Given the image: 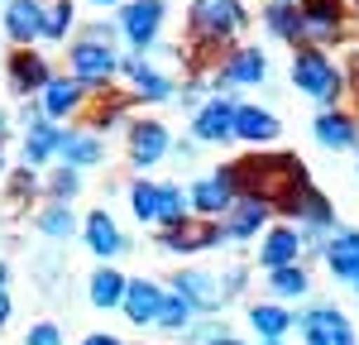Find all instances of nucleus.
<instances>
[{"mask_svg": "<svg viewBox=\"0 0 359 345\" xmlns=\"http://www.w3.org/2000/svg\"><path fill=\"white\" fill-rule=\"evenodd\" d=\"M269 77V58L259 53V48H240V53H230L221 62V72H216V82L221 86H259Z\"/></svg>", "mask_w": 359, "mask_h": 345, "instance_id": "9b49d317", "label": "nucleus"}, {"mask_svg": "<svg viewBox=\"0 0 359 345\" xmlns=\"http://www.w3.org/2000/svg\"><path fill=\"white\" fill-rule=\"evenodd\" d=\"M273 5H302V0H273Z\"/></svg>", "mask_w": 359, "mask_h": 345, "instance_id": "79ce46f5", "label": "nucleus"}, {"mask_svg": "<svg viewBox=\"0 0 359 345\" xmlns=\"http://www.w3.org/2000/svg\"><path fill=\"white\" fill-rule=\"evenodd\" d=\"M48 154H57V130L53 125H34L25 135V158L29 163H43Z\"/></svg>", "mask_w": 359, "mask_h": 345, "instance_id": "2f4dec72", "label": "nucleus"}, {"mask_svg": "<svg viewBox=\"0 0 359 345\" xmlns=\"http://www.w3.org/2000/svg\"><path fill=\"white\" fill-rule=\"evenodd\" d=\"M264 221H269V206L254 197H235V206L221 216V230L225 240H249L254 230H264Z\"/></svg>", "mask_w": 359, "mask_h": 345, "instance_id": "f3484780", "label": "nucleus"}, {"mask_svg": "<svg viewBox=\"0 0 359 345\" xmlns=\"http://www.w3.org/2000/svg\"><path fill=\"white\" fill-rule=\"evenodd\" d=\"M10 82L20 86V91H34V86L48 82V62L39 53H20L15 62H10Z\"/></svg>", "mask_w": 359, "mask_h": 345, "instance_id": "a878e982", "label": "nucleus"}, {"mask_svg": "<svg viewBox=\"0 0 359 345\" xmlns=\"http://www.w3.org/2000/svg\"><path fill=\"white\" fill-rule=\"evenodd\" d=\"M168 154V130L158 120H139L135 130H130V158H135L139 168H149V163H158Z\"/></svg>", "mask_w": 359, "mask_h": 345, "instance_id": "a211bd4d", "label": "nucleus"}, {"mask_svg": "<svg viewBox=\"0 0 359 345\" xmlns=\"http://www.w3.org/2000/svg\"><path fill=\"white\" fill-rule=\"evenodd\" d=\"M96 5H115V0H96Z\"/></svg>", "mask_w": 359, "mask_h": 345, "instance_id": "c03bdc74", "label": "nucleus"}, {"mask_svg": "<svg viewBox=\"0 0 359 345\" xmlns=\"http://www.w3.org/2000/svg\"><path fill=\"white\" fill-rule=\"evenodd\" d=\"M269 29L287 43H302V5H269Z\"/></svg>", "mask_w": 359, "mask_h": 345, "instance_id": "cd10ccee", "label": "nucleus"}, {"mask_svg": "<svg viewBox=\"0 0 359 345\" xmlns=\"http://www.w3.org/2000/svg\"><path fill=\"white\" fill-rule=\"evenodd\" d=\"M249 326H254L264 341H283L297 321H292V312H287V307H278V302H259V307L249 312Z\"/></svg>", "mask_w": 359, "mask_h": 345, "instance_id": "b1692460", "label": "nucleus"}, {"mask_svg": "<svg viewBox=\"0 0 359 345\" xmlns=\"http://www.w3.org/2000/svg\"><path fill=\"white\" fill-rule=\"evenodd\" d=\"M355 15H359V0H355Z\"/></svg>", "mask_w": 359, "mask_h": 345, "instance_id": "49530a36", "label": "nucleus"}, {"mask_svg": "<svg viewBox=\"0 0 359 345\" xmlns=\"http://www.w3.org/2000/svg\"><path fill=\"white\" fill-rule=\"evenodd\" d=\"M82 106V82L77 77H48L43 82V111L48 115H72Z\"/></svg>", "mask_w": 359, "mask_h": 345, "instance_id": "5701e85b", "label": "nucleus"}, {"mask_svg": "<svg viewBox=\"0 0 359 345\" xmlns=\"http://www.w3.org/2000/svg\"><path fill=\"white\" fill-rule=\"evenodd\" d=\"M120 297H125V278H120L115 269H101V273L91 278V302L106 312V307H120Z\"/></svg>", "mask_w": 359, "mask_h": 345, "instance_id": "c756f323", "label": "nucleus"}, {"mask_svg": "<svg viewBox=\"0 0 359 345\" xmlns=\"http://www.w3.org/2000/svg\"><path fill=\"white\" fill-rule=\"evenodd\" d=\"M206 345H245V341H235V336H216V341H206Z\"/></svg>", "mask_w": 359, "mask_h": 345, "instance_id": "a19ab883", "label": "nucleus"}, {"mask_svg": "<svg viewBox=\"0 0 359 345\" xmlns=\"http://www.w3.org/2000/svg\"><path fill=\"white\" fill-rule=\"evenodd\" d=\"M158 302H163V288L149 283V278L125 283V297H120V307H125V316H130L135 326H154V321H158Z\"/></svg>", "mask_w": 359, "mask_h": 345, "instance_id": "4468645a", "label": "nucleus"}, {"mask_svg": "<svg viewBox=\"0 0 359 345\" xmlns=\"http://www.w3.org/2000/svg\"><path fill=\"white\" fill-rule=\"evenodd\" d=\"M225 240L221 221H211V216H182L177 226H163L158 235V245L172 250V255H196V250H216Z\"/></svg>", "mask_w": 359, "mask_h": 345, "instance_id": "20e7f679", "label": "nucleus"}, {"mask_svg": "<svg viewBox=\"0 0 359 345\" xmlns=\"http://www.w3.org/2000/svg\"><path fill=\"white\" fill-rule=\"evenodd\" d=\"M230 177H235V192L264 201V206H283L297 187L306 182V168L297 154H254L245 163H230Z\"/></svg>", "mask_w": 359, "mask_h": 345, "instance_id": "f257e3e1", "label": "nucleus"}, {"mask_svg": "<svg viewBox=\"0 0 359 345\" xmlns=\"http://www.w3.org/2000/svg\"><path fill=\"white\" fill-rule=\"evenodd\" d=\"M340 39V0H302V43Z\"/></svg>", "mask_w": 359, "mask_h": 345, "instance_id": "1a4fd4ad", "label": "nucleus"}, {"mask_svg": "<svg viewBox=\"0 0 359 345\" xmlns=\"http://www.w3.org/2000/svg\"><path fill=\"white\" fill-rule=\"evenodd\" d=\"M187 206L192 201H187V192L177 182H158V226H177L182 216H192Z\"/></svg>", "mask_w": 359, "mask_h": 345, "instance_id": "bb28decb", "label": "nucleus"}, {"mask_svg": "<svg viewBox=\"0 0 359 345\" xmlns=\"http://www.w3.org/2000/svg\"><path fill=\"white\" fill-rule=\"evenodd\" d=\"M187 321H192V302H187L182 292H163V302H158V326H163V331H187Z\"/></svg>", "mask_w": 359, "mask_h": 345, "instance_id": "7c9ffc66", "label": "nucleus"}, {"mask_svg": "<svg viewBox=\"0 0 359 345\" xmlns=\"http://www.w3.org/2000/svg\"><path fill=\"white\" fill-rule=\"evenodd\" d=\"M292 86H302L306 96L321 101V106H335L340 91H345V72L321 48H302V53L292 58Z\"/></svg>", "mask_w": 359, "mask_h": 345, "instance_id": "f03ea898", "label": "nucleus"}, {"mask_svg": "<svg viewBox=\"0 0 359 345\" xmlns=\"http://www.w3.org/2000/svg\"><path fill=\"white\" fill-rule=\"evenodd\" d=\"M264 345H283V341H264Z\"/></svg>", "mask_w": 359, "mask_h": 345, "instance_id": "a18cd8bd", "label": "nucleus"}, {"mask_svg": "<svg viewBox=\"0 0 359 345\" xmlns=\"http://www.w3.org/2000/svg\"><path fill=\"white\" fill-rule=\"evenodd\" d=\"M130 206L139 221H158V182H135L130 187Z\"/></svg>", "mask_w": 359, "mask_h": 345, "instance_id": "473e14b6", "label": "nucleus"}, {"mask_svg": "<svg viewBox=\"0 0 359 345\" xmlns=\"http://www.w3.org/2000/svg\"><path fill=\"white\" fill-rule=\"evenodd\" d=\"M86 245L101 259H111V255L125 250V235H120V226L111 221V211H91V216H86Z\"/></svg>", "mask_w": 359, "mask_h": 345, "instance_id": "4be33fe9", "label": "nucleus"}, {"mask_svg": "<svg viewBox=\"0 0 359 345\" xmlns=\"http://www.w3.org/2000/svg\"><path fill=\"white\" fill-rule=\"evenodd\" d=\"M269 288H273L278 297H302L311 283H306L302 264H283V269H269Z\"/></svg>", "mask_w": 359, "mask_h": 345, "instance_id": "c85d7f7f", "label": "nucleus"}, {"mask_svg": "<svg viewBox=\"0 0 359 345\" xmlns=\"http://www.w3.org/2000/svg\"><path fill=\"white\" fill-rule=\"evenodd\" d=\"M345 82L355 86V96H359V53H355V58H350V72H345Z\"/></svg>", "mask_w": 359, "mask_h": 345, "instance_id": "4c0bfd02", "label": "nucleus"}, {"mask_svg": "<svg viewBox=\"0 0 359 345\" xmlns=\"http://www.w3.org/2000/svg\"><path fill=\"white\" fill-rule=\"evenodd\" d=\"M235 197H240V192H235V177H230V168L211 172V177H201L192 192H187V201L196 206V216H211V221H216V216H225V211L235 206Z\"/></svg>", "mask_w": 359, "mask_h": 345, "instance_id": "0eeeda50", "label": "nucleus"}, {"mask_svg": "<svg viewBox=\"0 0 359 345\" xmlns=\"http://www.w3.org/2000/svg\"><path fill=\"white\" fill-rule=\"evenodd\" d=\"M72 226H77V221H72V211H67V206H48V211H39V230H43V235H62V240H67V235H72Z\"/></svg>", "mask_w": 359, "mask_h": 345, "instance_id": "72a5a7b5", "label": "nucleus"}, {"mask_svg": "<svg viewBox=\"0 0 359 345\" xmlns=\"http://www.w3.org/2000/svg\"><path fill=\"white\" fill-rule=\"evenodd\" d=\"M57 154L67 168H86V163H101V140L91 130H62L57 135Z\"/></svg>", "mask_w": 359, "mask_h": 345, "instance_id": "6ab92c4d", "label": "nucleus"}, {"mask_svg": "<svg viewBox=\"0 0 359 345\" xmlns=\"http://www.w3.org/2000/svg\"><path fill=\"white\" fill-rule=\"evenodd\" d=\"M158 25H163V0H130L120 10V29L135 48H149L158 39Z\"/></svg>", "mask_w": 359, "mask_h": 345, "instance_id": "6e6552de", "label": "nucleus"}, {"mask_svg": "<svg viewBox=\"0 0 359 345\" xmlns=\"http://www.w3.org/2000/svg\"><path fill=\"white\" fill-rule=\"evenodd\" d=\"M177 292L192 302V312H216L225 302V283L216 278V273H201V269H187V273H177Z\"/></svg>", "mask_w": 359, "mask_h": 345, "instance_id": "9d476101", "label": "nucleus"}, {"mask_svg": "<svg viewBox=\"0 0 359 345\" xmlns=\"http://www.w3.org/2000/svg\"><path fill=\"white\" fill-rule=\"evenodd\" d=\"M5 34H10L15 43L43 39V5H39V0H10V5H5Z\"/></svg>", "mask_w": 359, "mask_h": 345, "instance_id": "dca6fc26", "label": "nucleus"}, {"mask_svg": "<svg viewBox=\"0 0 359 345\" xmlns=\"http://www.w3.org/2000/svg\"><path fill=\"white\" fill-rule=\"evenodd\" d=\"M316 140L326 149H355L359 144V125L345 111H321L316 115Z\"/></svg>", "mask_w": 359, "mask_h": 345, "instance_id": "412c9836", "label": "nucleus"}, {"mask_svg": "<svg viewBox=\"0 0 359 345\" xmlns=\"http://www.w3.org/2000/svg\"><path fill=\"white\" fill-rule=\"evenodd\" d=\"M25 345H62V326L43 321V326H34V331L25 336Z\"/></svg>", "mask_w": 359, "mask_h": 345, "instance_id": "c9c22d12", "label": "nucleus"}, {"mask_svg": "<svg viewBox=\"0 0 359 345\" xmlns=\"http://www.w3.org/2000/svg\"><path fill=\"white\" fill-rule=\"evenodd\" d=\"M230 140L273 144V140H278V115H269L264 106H235V125H230Z\"/></svg>", "mask_w": 359, "mask_h": 345, "instance_id": "2eb2a0df", "label": "nucleus"}, {"mask_svg": "<svg viewBox=\"0 0 359 345\" xmlns=\"http://www.w3.org/2000/svg\"><path fill=\"white\" fill-rule=\"evenodd\" d=\"M5 321H10V292L0 288V326H5Z\"/></svg>", "mask_w": 359, "mask_h": 345, "instance_id": "58836bf2", "label": "nucleus"}, {"mask_svg": "<svg viewBox=\"0 0 359 345\" xmlns=\"http://www.w3.org/2000/svg\"><path fill=\"white\" fill-rule=\"evenodd\" d=\"M48 187H53V197H72V192H77V172L72 168H62L53 177V182H48Z\"/></svg>", "mask_w": 359, "mask_h": 345, "instance_id": "e433bc0d", "label": "nucleus"}, {"mask_svg": "<svg viewBox=\"0 0 359 345\" xmlns=\"http://www.w3.org/2000/svg\"><path fill=\"white\" fill-rule=\"evenodd\" d=\"M82 345H120V341H115V336H86Z\"/></svg>", "mask_w": 359, "mask_h": 345, "instance_id": "ea45409f", "label": "nucleus"}, {"mask_svg": "<svg viewBox=\"0 0 359 345\" xmlns=\"http://www.w3.org/2000/svg\"><path fill=\"white\" fill-rule=\"evenodd\" d=\"M321 255H326V269H331L335 278L359 283V230H340V235H331V240L321 245Z\"/></svg>", "mask_w": 359, "mask_h": 345, "instance_id": "ddd939ff", "label": "nucleus"}, {"mask_svg": "<svg viewBox=\"0 0 359 345\" xmlns=\"http://www.w3.org/2000/svg\"><path fill=\"white\" fill-rule=\"evenodd\" d=\"M230 125H235V101L230 96H211L192 120V135L201 144H216V140H230Z\"/></svg>", "mask_w": 359, "mask_h": 345, "instance_id": "f8f14e48", "label": "nucleus"}, {"mask_svg": "<svg viewBox=\"0 0 359 345\" xmlns=\"http://www.w3.org/2000/svg\"><path fill=\"white\" fill-rule=\"evenodd\" d=\"M297 250H302V235L292 226H278L264 235V250H259V264L264 269H283V264H297Z\"/></svg>", "mask_w": 359, "mask_h": 345, "instance_id": "aec40b11", "label": "nucleus"}, {"mask_svg": "<svg viewBox=\"0 0 359 345\" xmlns=\"http://www.w3.org/2000/svg\"><path fill=\"white\" fill-rule=\"evenodd\" d=\"M245 25H249V15L240 0H192V34L201 43H211V48L235 39Z\"/></svg>", "mask_w": 359, "mask_h": 345, "instance_id": "7ed1b4c3", "label": "nucleus"}, {"mask_svg": "<svg viewBox=\"0 0 359 345\" xmlns=\"http://www.w3.org/2000/svg\"><path fill=\"white\" fill-rule=\"evenodd\" d=\"M115 53H111V43L106 39H82L77 48H72V77L86 86H101V82H111L115 77Z\"/></svg>", "mask_w": 359, "mask_h": 345, "instance_id": "423d86ee", "label": "nucleus"}, {"mask_svg": "<svg viewBox=\"0 0 359 345\" xmlns=\"http://www.w3.org/2000/svg\"><path fill=\"white\" fill-rule=\"evenodd\" d=\"M72 29V0H57L53 10H43V39H62Z\"/></svg>", "mask_w": 359, "mask_h": 345, "instance_id": "f704fd0d", "label": "nucleus"}, {"mask_svg": "<svg viewBox=\"0 0 359 345\" xmlns=\"http://www.w3.org/2000/svg\"><path fill=\"white\" fill-rule=\"evenodd\" d=\"M297 326H302V341L306 345H355V326L345 321L340 307H326V302L311 307Z\"/></svg>", "mask_w": 359, "mask_h": 345, "instance_id": "39448f33", "label": "nucleus"}, {"mask_svg": "<svg viewBox=\"0 0 359 345\" xmlns=\"http://www.w3.org/2000/svg\"><path fill=\"white\" fill-rule=\"evenodd\" d=\"M125 72H130V82L139 86V96H144V101H168V96H172V82L158 77L144 58H130V62H125Z\"/></svg>", "mask_w": 359, "mask_h": 345, "instance_id": "393cba45", "label": "nucleus"}, {"mask_svg": "<svg viewBox=\"0 0 359 345\" xmlns=\"http://www.w3.org/2000/svg\"><path fill=\"white\" fill-rule=\"evenodd\" d=\"M0 288H5V264H0Z\"/></svg>", "mask_w": 359, "mask_h": 345, "instance_id": "37998d69", "label": "nucleus"}]
</instances>
